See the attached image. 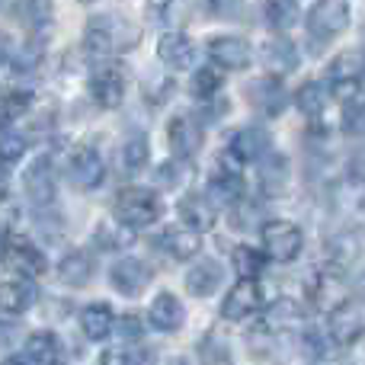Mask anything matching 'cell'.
<instances>
[{
  "instance_id": "obj_30",
  "label": "cell",
  "mask_w": 365,
  "mask_h": 365,
  "mask_svg": "<svg viewBox=\"0 0 365 365\" xmlns=\"http://www.w3.org/2000/svg\"><path fill=\"white\" fill-rule=\"evenodd\" d=\"M327 100H330V90H327V83H321V81L302 83V90H298V96H295L298 109H302L308 119H317V115L327 109Z\"/></svg>"
},
{
  "instance_id": "obj_27",
  "label": "cell",
  "mask_w": 365,
  "mask_h": 365,
  "mask_svg": "<svg viewBox=\"0 0 365 365\" xmlns=\"http://www.w3.org/2000/svg\"><path fill=\"white\" fill-rule=\"evenodd\" d=\"M298 324H302V308H298L295 298H279L263 317V327L269 334H289Z\"/></svg>"
},
{
  "instance_id": "obj_37",
  "label": "cell",
  "mask_w": 365,
  "mask_h": 365,
  "mask_svg": "<svg viewBox=\"0 0 365 365\" xmlns=\"http://www.w3.org/2000/svg\"><path fill=\"white\" fill-rule=\"evenodd\" d=\"M221 87H225V77H221L218 64L215 68H199L192 77V96H199V100H212V96L221 93Z\"/></svg>"
},
{
  "instance_id": "obj_39",
  "label": "cell",
  "mask_w": 365,
  "mask_h": 365,
  "mask_svg": "<svg viewBox=\"0 0 365 365\" xmlns=\"http://www.w3.org/2000/svg\"><path fill=\"white\" fill-rule=\"evenodd\" d=\"M362 68H365V61H362L359 51H343V55L330 64V81H346V77L359 81Z\"/></svg>"
},
{
  "instance_id": "obj_28",
  "label": "cell",
  "mask_w": 365,
  "mask_h": 365,
  "mask_svg": "<svg viewBox=\"0 0 365 365\" xmlns=\"http://www.w3.org/2000/svg\"><path fill=\"white\" fill-rule=\"evenodd\" d=\"M180 218L182 225L195 227V231H208L215 225V205L208 195H186L180 202Z\"/></svg>"
},
{
  "instance_id": "obj_35",
  "label": "cell",
  "mask_w": 365,
  "mask_h": 365,
  "mask_svg": "<svg viewBox=\"0 0 365 365\" xmlns=\"http://www.w3.org/2000/svg\"><path fill=\"white\" fill-rule=\"evenodd\" d=\"M96 240H100L103 250H122V247L132 244V227H125L122 221H106V225L96 227Z\"/></svg>"
},
{
  "instance_id": "obj_44",
  "label": "cell",
  "mask_w": 365,
  "mask_h": 365,
  "mask_svg": "<svg viewBox=\"0 0 365 365\" xmlns=\"http://www.w3.org/2000/svg\"><path fill=\"white\" fill-rule=\"evenodd\" d=\"M343 128L349 135H365V106H353L346 109V119H343Z\"/></svg>"
},
{
  "instance_id": "obj_1",
  "label": "cell",
  "mask_w": 365,
  "mask_h": 365,
  "mask_svg": "<svg viewBox=\"0 0 365 365\" xmlns=\"http://www.w3.org/2000/svg\"><path fill=\"white\" fill-rule=\"evenodd\" d=\"M141 38V29L135 23H128L125 16H113V13H103V16H93L87 23V32H83V48L96 58H109L119 55V51L135 48Z\"/></svg>"
},
{
  "instance_id": "obj_14",
  "label": "cell",
  "mask_w": 365,
  "mask_h": 365,
  "mask_svg": "<svg viewBox=\"0 0 365 365\" xmlns=\"http://www.w3.org/2000/svg\"><path fill=\"white\" fill-rule=\"evenodd\" d=\"M208 58L225 71H244L250 64L253 51L240 36H215L208 42Z\"/></svg>"
},
{
  "instance_id": "obj_16",
  "label": "cell",
  "mask_w": 365,
  "mask_h": 365,
  "mask_svg": "<svg viewBox=\"0 0 365 365\" xmlns=\"http://www.w3.org/2000/svg\"><path fill=\"white\" fill-rule=\"evenodd\" d=\"M148 321H151V327L164 330V334H177L182 324H186V308H182V302L173 292H160L151 302Z\"/></svg>"
},
{
  "instance_id": "obj_25",
  "label": "cell",
  "mask_w": 365,
  "mask_h": 365,
  "mask_svg": "<svg viewBox=\"0 0 365 365\" xmlns=\"http://www.w3.org/2000/svg\"><path fill=\"white\" fill-rule=\"evenodd\" d=\"M160 244H164V250L170 253V257L192 259L195 253L202 250V231H195V227H189V225L167 227L164 237H160Z\"/></svg>"
},
{
  "instance_id": "obj_46",
  "label": "cell",
  "mask_w": 365,
  "mask_h": 365,
  "mask_svg": "<svg viewBox=\"0 0 365 365\" xmlns=\"http://www.w3.org/2000/svg\"><path fill=\"white\" fill-rule=\"evenodd\" d=\"M349 177L356 182H365V148H359L353 154V160H349Z\"/></svg>"
},
{
  "instance_id": "obj_20",
  "label": "cell",
  "mask_w": 365,
  "mask_h": 365,
  "mask_svg": "<svg viewBox=\"0 0 365 365\" xmlns=\"http://www.w3.org/2000/svg\"><path fill=\"white\" fill-rule=\"evenodd\" d=\"M327 253L336 266H349L365 257V231L362 227H346V231L334 234L327 244Z\"/></svg>"
},
{
  "instance_id": "obj_23",
  "label": "cell",
  "mask_w": 365,
  "mask_h": 365,
  "mask_svg": "<svg viewBox=\"0 0 365 365\" xmlns=\"http://www.w3.org/2000/svg\"><path fill=\"white\" fill-rule=\"evenodd\" d=\"M113 327H115V314L106 302L87 304V308L81 311V330H83L87 340H93V343L106 340V336L113 334Z\"/></svg>"
},
{
  "instance_id": "obj_24",
  "label": "cell",
  "mask_w": 365,
  "mask_h": 365,
  "mask_svg": "<svg viewBox=\"0 0 365 365\" xmlns=\"http://www.w3.org/2000/svg\"><path fill=\"white\" fill-rule=\"evenodd\" d=\"M362 334H365V321L356 311L340 308L330 314V327H327L330 343H336V346H353V343H359Z\"/></svg>"
},
{
  "instance_id": "obj_19",
  "label": "cell",
  "mask_w": 365,
  "mask_h": 365,
  "mask_svg": "<svg viewBox=\"0 0 365 365\" xmlns=\"http://www.w3.org/2000/svg\"><path fill=\"white\" fill-rule=\"evenodd\" d=\"M231 154L240 160V164H257V160H263L266 154H269V135L257 125L240 128V132L231 138Z\"/></svg>"
},
{
  "instance_id": "obj_15",
  "label": "cell",
  "mask_w": 365,
  "mask_h": 365,
  "mask_svg": "<svg viewBox=\"0 0 365 365\" xmlns=\"http://www.w3.org/2000/svg\"><path fill=\"white\" fill-rule=\"evenodd\" d=\"M167 138H170L173 154L180 160H189L202 148V128L192 115H173L170 125H167Z\"/></svg>"
},
{
  "instance_id": "obj_4",
  "label": "cell",
  "mask_w": 365,
  "mask_h": 365,
  "mask_svg": "<svg viewBox=\"0 0 365 365\" xmlns=\"http://www.w3.org/2000/svg\"><path fill=\"white\" fill-rule=\"evenodd\" d=\"M308 295H311V304H314L321 314H334V311L349 304V282L340 269H321L311 279Z\"/></svg>"
},
{
  "instance_id": "obj_40",
  "label": "cell",
  "mask_w": 365,
  "mask_h": 365,
  "mask_svg": "<svg viewBox=\"0 0 365 365\" xmlns=\"http://www.w3.org/2000/svg\"><path fill=\"white\" fill-rule=\"evenodd\" d=\"M26 148H29V141L19 132H0V164L13 167L16 160H23Z\"/></svg>"
},
{
  "instance_id": "obj_42",
  "label": "cell",
  "mask_w": 365,
  "mask_h": 365,
  "mask_svg": "<svg viewBox=\"0 0 365 365\" xmlns=\"http://www.w3.org/2000/svg\"><path fill=\"white\" fill-rule=\"evenodd\" d=\"M205 6L215 13V16L237 19V16H240V10H244V0H205Z\"/></svg>"
},
{
  "instance_id": "obj_21",
  "label": "cell",
  "mask_w": 365,
  "mask_h": 365,
  "mask_svg": "<svg viewBox=\"0 0 365 365\" xmlns=\"http://www.w3.org/2000/svg\"><path fill=\"white\" fill-rule=\"evenodd\" d=\"M221 279H225V269H221L215 259H199V263L186 272V292L195 298H208L212 292H218Z\"/></svg>"
},
{
  "instance_id": "obj_11",
  "label": "cell",
  "mask_w": 365,
  "mask_h": 365,
  "mask_svg": "<svg viewBox=\"0 0 365 365\" xmlns=\"http://www.w3.org/2000/svg\"><path fill=\"white\" fill-rule=\"evenodd\" d=\"M240 192H244V180H240L237 158H234V154L218 158V167H215L212 180H208V192L205 195L212 202H225V205H231V202L240 199Z\"/></svg>"
},
{
  "instance_id": "obj_48",
  "label": "cell",
  "mask_w": 365,
  "mask_h": 365,
  "mask_svg": "<svg viewBox=\"0 0 365 365\" xmlns=\"http://www.w3.org/2000/svg\"><path fill=\"white\" fill-rule=\"evenodd\" d=\"M4 61H6V42L0 38V64H4Z\"/></svg>"
},
{
  "instance_id": "obj_22",
  "label": "cell",
  "mask_w": 365,
  "mask_h": 365,
  "mask_svg": "<svg viewBox=\"0 0 365 365\" xmlns=\"http://www.w3.org/2000/svg\"><path fill=\"white\" fill-rule=\"evenodd\" d=\"M36 285L29 279H16V282H4L0 285V314H23L36 304Z\"/></svg>"
},
{
  "instance_id": "obj_13",
  "label": "cell",
  "mask_w": 365,
  "mask_h": 365,
  "mask_svg": "<svg viewBox=\"0 0 365 365\" xmlns=\"http://www.w3.org/2000/svg\"><path fill=\"white\" fill-rule=\"evenodd\" d=\"M23 186H26V195L32 199V205H51L58 195V182H55V164L48 158H38L36 164H29L23 177Z\"/></svg>"
},
{
  "instance_id": "obj_3",
  "label": "cell",
  "mask_w": 365,
  "mask_h": 365,
  "mask_svg": "<svg viewBox=\"0 0 365 365\" xmlns=\"http://www.w3.org/2000/svg\"><path fill=\"white\" fill-rule=\"evenodd\" d=\"M259 237H263L266 257L276 259V263H292V259L302 253V247H304L302 227L292 225V221H285V218L266 221L263 231H259Z\"/></svg>"
},
{
  "instance_id": "obj_17",
  "label": "cell",
  "mask_w": 365,
  "mask_h": 365,
  "mask_svg": "<svg viewBox=\"0 0 365 365\" xmlns=\"http://www.w3.org/2000/svg\"><path fill=\"white\" fill-rule=\"evenodd\" d=\"M158 58L167 64L170 71H189L195 64V45L189 42L182 32H167L158 42Z\"/></svg>"
},
{
  "instance_id": "obj_26",
  "label": "cell",
  "mask_w": 365,
  "mask_h": 365,
  "mask_svg": "<svg viewBox=\"0 0 365 365\" xmlns=\"http://www.w3.org/2000/svg\"><path fill=\"white\" fill-rule=\"evenodd\" d=\"M263 61L269 68V74H292L298 68V48L282 36H272L269 42L263 45Z\"/></svg>"
},
{
  "instance_id": "obj_41",
  "label": "cell",
  "mask_w": 365,
  "mask_h": 365,
  "mask_svg": "<svg viewBox=\"0 0 365 365\" xmlns=\"http://www.w3.org/2000/svg\"><path fill=\"white\" fill-rule=\"evenodd\" d=\"M145 359H148L145 353H135V349H125V346L109 349V353H103V356H100V362H106V365H113V362H119V365H132V362H145Z\"/></svg>"
},
{
  "instance_id": "obj_10",
  "label": "cell",
  "mask_w": 365,
  "mask_h": 365,
  "mask_svg": "<svg viewBox=\"0 0 365 365\" xmlns=\"http://www.w3.org/2000/svg\"><path fill=\"white\" fill-rule=\"evenodd\" d=\"M247 103H250L257 113H263V115H269V119H276V115L285 113L289 93H285L282 81H279L276 74H269V77H259V81H253L250 87H247Z\"/></svg>"
},
{
  "instance_id": "obj_47",
  "label": "cell",
  "mask_w": 365,
  "mask_h": 365,
  "mask_svg": "<svg viewBox=\"0 0 365 365\" xmlns=\"http://www.w3.org/2000/svg\"><path fill=\"white\" fill-rule=\"evenodd\" d=\"M6 182H10L6 180V164H0V195L6 192Z\"/></svg>"
},
{
  "instance_id": "obj_33",
  "label": "cell",
  "mask_w": 365,
  "mask_h": 365,
  "mask_svg": "<svg viewBox=\"0 0 365 365\" xmlns=\"http://www.w3.org/2000/svg\"><path fill=\"white\" fill-rule=\"evenodd\" d=\"M263 16L276 32H285V29H292V26L298 23L302 10H298V0H266Z\"/></svg>"
},
{
  "instance_id": "obj_45",
  "label": "cell",
  "mask_w": 365,
  "mask_h": 365,
  "mask_svg": "<svg viewBox=\"0 0 365 365\" xmlns=\"http://www.w3.org/2000/svg\"><path fill=\"white\" fill-rule=\"evenodd\" d=\"M119 336H122V340H138V336H141V321H138V317H135V314L122 317V321H119Z\"/></svg>"
},
{
  "instance_id": "obj_38",
  "label": "cell",
  "mask_w": 365,
  "mask_h": 365,
  "mask_svg": "<svg viewBox=\"0 0 365 365\" xmlns=\"http://www.w3.org/2000/svg\"><path fill=\"white\" fill-rule=\"evenodd\" d=\"M32 106V93L29 90H10V93H0V122H13L19 115H26Z\"/></svg>"
},
{
  "instance_id": "obj_34",
  "label": "cell",
  "mask_w": 365,
  "mask_h": 365,
  "mask_svg": "<svg viewBox=\"0 0 365 365\" xmlns=\"http://www.w3.org/2000/svg\"><path fill=\"white\" fill-rule=\"evenodd\" d=\"M263 253L259 250H253L250 244H244V247H234V253H231V266H234V272L237 276H250V279H257L259 272H263Z\"/></svg>"
},
{
  "instance_id": "obj_49",
  "label": "cell",
  "mask_w": 365,
  "mask_h": 365,
  "mask_svg": "<svg viewBox=\"0 0 365 365\" xmlns=\"http://www.w3.org/2000/svg\"><path fill=\"white\" fill-rule=\"evenodd\" d=\"M4 244H6V234L0 231V257H4Z\"/></svg>"
},
{
  "instance_id": "obj_31",
  "label": "cell",
  "mask_w": 365,
  "mask_h": 365,
  "mask_svg": "<svg viewBox=\"0 0 365 365\" xmlns=\"http://www.w3.org/2000/svg\"><path fill=\"white\" fill-rule=\"evenodd\" d=\"M259 186L263 192H282L289 186V160L282 154H269L266 164H259Z\"/></svg>"
},
{
  "instance_id": "obj_5",
  "label": "cell",
  "mask_w": 365,
  "mask_h": 365,
  "mask_svg": "<svg viewBox=\"0 0 365 365\" xmlns=\"http://www.w3.org/2000/svg\"><path fill=\"white\" fill-rule=\"evenodd\" d=\"M349 26V0H317L308 10V32L321 42L340 36Z\"/></svg>"
},
{
  "instance_id": "obj_36",
  "label": "cell",
  "mask_w": 365,
  "mask_h": 365,
  "mask_svg": "<svg viewBox=\"0 0 365 365\" xmlns=\"http://www.w3.org/2000/svg\"><path fill=\"white\" fill-rule=\"evenodd\" d=\"M122 160H125V170L138 173L148 167V160H151V145H148L145 135H132V138L125 141V148H122Z\"/></svg>"
},
{
  "instance_id": "obj_7",
  "label": "cell",
  "mask_w": 365,
  "mask_h": 365,
  "mask_svg": "<svg viewBox=\"0 0 365 365\" xmlns=\"http://www.w3.org/2000/svg\"><path fill=\"white\" fill-rule=\"evenodd\" d=\"M0 259H6V263L26 279H38V276H45V269H48V257H45V250L32 244L29 237H10V234H6L4 257Z\"/></svg>"
},
{
  "instance_id": "obj_32",
  "label": "cell",
  "mask_w": 365,
  "mask_h": 365,
  "mask_svg": "<svg viewBox=\"0 0 365 365\" xmlns=\"http://www.w3.org/2000/svg\"><path fill=\"white\" fill-rule=\"evenodd\" d=\"M148 13L154 23L164 26H182L192 13H189V0H148Z\"/></svg>"
},
{
  "instance_id": "obj_8",
  "label": "cell",
  "mask_w": 365,
  "mask_h": 365,
  "mask_svg": "<svg viewBox=\"0 0 365 365\" xmlns=\"http://www.w3.org/2000/svg\"><path fill=\"white\" fill-rule=\"evenodd\" d=\"M90 96L96 100V106L115 109L122 100H125V71L113 61L96 68L93 77H90Z\"/></svg>"
},
{
  "instance_id": "obj_12",
  "label": "cell",
  "mask_w": 365,
  "mask_h": 365,
  "mask_svg": "<svg viewBox=\"0 0 365 365\" xmlns=\"http://www.w3.org/2000/svg\"><path fill=\"white\" fill-rule=\"evenodd\" d=\"M151 279H154L151 266L141 263V259H135V257L119 259V263H113V269H109V282H113V289L122 292V295H128V298H138L141 292L151 285Z\"/></svg>"
},
{
  "instance_id": "obj_9",
  "label": "cell",
  "mask_w": 365,
  "mask_h": 365,
  "mask_svg": "<svg viewBox=\"0 0 365 365\" xmlns=\"http://www.w3.org/2000/svg\"><path fill=\"white\" fill-rule=\"evenodd\" d=\"M259 302H263V289H259V282L250 279V276H240L237 285L225 295L221 317H225V321H244V317H250L253 311L259 308Z\"/></svg>"
},
{
  "instance_id": "obj_2",
  "label": "cell",
  "mask_w": 365,
  "mask_h": 365,
  "mask_svg": "<svg viewBox=\"0 0 365 365\" xmlns=\"http://www.w3.org/2000/svg\"><path fill=\"white\" fill-rule=\"evenodd\" d=\"M164 212V202L154 189H141V186H128L115 195L113 202V218L122 221L125 227L138 231V227H148L160 218Z\"/></svg>"
},
{
  "instance_id": "obj_29",
  "label": "cell",
  "mask_w": 365,
  "mask_h": 365,
  "mask_svg": "<svg viewBox=\"0 0 365 365\" xmlns=\"http://www.w3.org/2000/svg\"><path fill=\"white\" fill-rule=\"evenodd\" d=\"M58 276L68 285H87L93 279V259H90V253H83V250L68 253L61 259V266H58Z\"/></svg>"
},
{
  "instance_id": "obj_43",
  "label": "cell",
  "mask_w": 365,
  "mask_h": 365,
  "mask_svg": "<svg viewBox=\"0 0 365 365\" xmlns=\"http://www.w3.org/2000/svg\"><path fill=\"white\" fill-rule=\"evenodd\" d=\"M158 182H167V186H180V182H182V160H167V164H160Z\"/></svg>"
},
{
  "instance_id": "obj_18",
  "label": "cell",
  "mask_w": 365,
  "mask_h": 365,
  "mask_svg": "<svg viewBox=\"0 0 365 365\" xmlns=\"http://www.w3.org/2000/svg\"><path fill=\"white\" fill-rule=\"evenodd\" d=\"M61 356V343L51 330H38L23 343V353L13 356V362H29V365H51Z\"/></svg>"
},
{
  "instance_id": "obj_6",
  "label": "cell",
  "mask_w": 365,
  "mask_h": 365,
  "mask_svg": "<svg viewBox=\"0 0 365 365\" xmlns=\"http://www.w3.org/2000/svg\"><path fill=\"white\" fill-rule=\"evenodd\" d=\"M64 173H68V180L74 182L77 189L90 192V189H96L103 182V177H106V164H103V158H100L96 148L81 145V148H74V151L68 154Z\"/></svg>"
}]
</instances>
